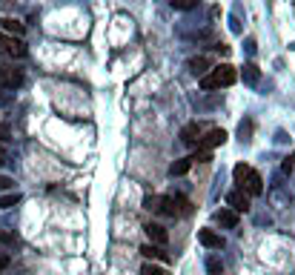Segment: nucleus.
<instances>
[{"instance_id":"obj_1","label":"nucleus","mask_w":295,"mask_h":275,"mask_svg":"<svg viewBox=\"0 0 295 275\" xmlns=\"http://www.w3.org/2000/svg\"><path fill=\"white\" fill-rule=\"evenodd\" d=\"M238 80V69L232 63H221V66H215L212 72H207V75H201V89H223V86H232Z\"/></svg>"},{"instance_id":"obj_2","label":"nucleus","mask_w":295,"mask_h":275,"mask_svg":"<svg viewBox=\"0 0 295 275\" xmlns=\"http://www.w3.org/2000/svg\"><path fill=\"white\" fill-rule=\"evenodd\" d=\"M20 86H23V69H17L12 63H0V89L15 92Z\"/></svg>"},{"instance_id":"obj_3","label":"nucleus","mask_w":295,"mask_h":275,"mask_svg":"<svg viewBox=\"0 0 295 275\" xmlns=\"http://www.w3.org/2000/svg\"><path fill=\"white\" fill-rule=\"evenodd\" d=\"M0 55L3 58H26V46L15 35H0Z\"/></svg>"},{"instance_id":"obj_4","label":"nucleus","mask_w":295,"mask_h":275,"mask_svg":"<svg viewBox=\"0 0 295 275\" xmlns=\"http://www.w3.org/2000/svg\"><path fill=\"white\" fill-rule=\"evenodd\" d=\"M238 189H244L246 195H261V192H264V181H261V175L249 167V172L244 175V181L238 184Z\"/></svg>"},{"instance_id":"obj_5","label":"nucleus","mask_w":295,"mask_h":275,"mask_svg":"<svg viewBox=\"0 0 295 275\" xmlns=\"http://www.w3.org/2000/svg\"><path fill=\"white\" fill-rule=\"evenodd\" d=\"M226 203H230L235 212H246L249 210V195H246L244 189H232L230 195H226Z\"/></svg>"},{"instance_id":"obj_6","label":"nucleus","mask_w":295,"mask_h":275,"mask_svg":"<svg viewBox=\"0 0 295 275\" xmlns=\"http://www.w3.org/2000/svg\"><path fill=\"white\" fill-rule=\"evenodd\" d=\"M223 141H226V132H223V129H209V132H207V138H198L201 149H212V146H221Z\"/></svg>"},{"instance_id":"obj_7","label":"nucleus","mask_w":295,"mask_h":275,"mask_svg":"<svg viewBox=\"0 0 295 275\" xmlns=\"http://www.w3.org/2000/svg\"><path fill=\"white\" fill-rule=\"evenodd\" d=\"M215 221L223 226V230H235L241 218H238V212L230 207V210H218V212H215Z\"/></svg>"},{"instance_id":"obj_8","label":"nucleus","mask_w":295,"mask_h":275,"mask_svg":"<svg viewBox=\"0 0 295 275\" xmlns=\"http://www.w3.org/2000/svg\"><path fill=\"white\" fill-rule=\"evenodd\" d=\"M144 232H146V235H149V241H152V244H161V246H164L166 241H169V235H166V230H164V226H161V224H155V221H149V224L144 226Z\"/></svg>"},{"instance_id":"obj_9","label":"nucleus","mask_w":295,"mask_h":275,"mask_svg":"<svg viewBox=\"0 0 295 275\" xmlns=\"http://www.w3.org/2000/svg\"><path fill=\"white\" fill-rule=\"evenodd\" d=\"M201 123L195 121V123H187V126H184V129H180V141H184V144H189V146H195L198 144V138H201Z\"/></svg>"},{"instance_id":"obj_10","label":"nucleus","mask_w":295,"mask_h":275,"mask_svg":"<svg viewBox=\"0 0 295 275\" xmlns=\"http://www.w3.org/2000/svg\"><path fill=\"white\" fill-rule=\"evenodd\" d=\"M201 244L207 246V249H223V238L218 235V232H212V230H201Z\"/></svg>"},{"instance_id":"obj_11","label":"nucleus","mask_w":295,"mask_h":275,"mask_svg":"<svg viewBox=\"0 0 295 275\" xmlns=\"http://www.w3.org/2000/svg\"><path fill=\"white\" fill-rule=\"evenodd\" d=\"M241 78H244L246 86H258L261 83V69L255 63H244V69H241Z\"/></svg>"},{"instance_id":"obj_12","label":"nucleus","mask_w":295,"mask_h":275,"mask_svg":"<svg viewBox=\"0 0 295 275\" xmlns=\"http://www.w3.org/2000/svg\"><path fill=\"white\" fill-rule=\"evenodd\" d=\"M0 29L9 32V35H15V37H23L26 26H23L20 20H15V17H3V20H0Z\"/></svg>"},{"instance_id":"obj_13","label":"nucleus","mask_w":295,"mask_h":275,"mask_svg":"<svg viewBox=\"0 0 295 275\" xmlns=\"http://www.w3.org/2000/svg\"><path fill=\"white\" fill-rule=\"evenodd\" d=\"M187 66H189V72H192V75H207L209 72V58L198 55V58H192Z\"/></svg>"},{"instance_id":"obj_14","label":"nucleus","mask_w":295,"mask_h":275,"mask_svg":"<svg viewBox=\"0 0 295 275\" xmlns=\"http://www.w3.org/2000/svg\"><path fill=\"white\" fill-rule=\"evenodd\" d=\"M141 253H144L146 258H158V261H169V255L164 253V246H161V244H146V246H141Z\"/></svg>"},{"instance_id":"obj_15","label":"nucleus","mask_w":295,"mask_h":275,"mask_svg":"<svg viewBox=\"0 0 295 275\" xmlns=\"http://www.w3.org/2000/svg\"><path fill=\"white\" fill-rule=\"evenodd\" d=\"M238 138H241V144H249L252 141V121L244 118V121L238 123Z\"/></svg>"},{"instance_id":"obj_16","label":"nucleus","mask_w":295,"mask_h":275,"mask_svg":"<svg viewBox=\"0 0 295 275\" xmlns=\"http://www.w3.org/2000/svg\"><path fill=\"white\" fill-rule=\"evenodd\" d=\"M189 167H192V161H189V158L175 161L172 167H169V175H172V178H180V175H187V172H189Z\"/></svg>"},{"instance_id":"obj_17","label":"nucleus","mask_w":295,"mask_h":275,"mask_svg":"<svg viewBox=\"0 0 295 275\" xmlns=\"http://www.w3.org/2000/svg\"><path fill=\"white\" fill-rule=\"evenodd\" d=\"M20 203V192H6V195H0V210H12Z\"/></svg>"},{"instance_id":"obj_18","label":"nucleus","mask_w":295,"mask_h":275,"mask_svg":"<svg viewBox=\"0 0 295 275\" xmlns=\"http://www.w3.org/2000/svg\"><path fill=\"white\" fill-rule=\"evenodd\" d=\"M189 161H192V164H207V161H212V152H209V149H198L195 155H189Z\"/></svg>"},{"instance_id":"obj_19","label":"nucleus","mask_w":295,"mask_h":275,"mask_svg":"<svg viewBox=\"0 0 295 275\" xmlns=\"http://www.w3.org/2000/svg\"><path fill=\"white\" fill-rule=\"evenodd\" d=\"M281 172H284V175H292V172H295V152L284 158V164H281Z\"/></svg>"},{"instance_id":"obj_20","label":"nucleus","mask_w":295,"mask_h":275,"mask_svg":"<svg viewBox=\"0 0 295 275\" xmlns=\"http://www.w3.org/2000/svg\"><path fill=\"white\" fill-rule=\"evenodd\" d=\"M201 3V0H172V6L175 9H180V12H187V9H195Z\"/></svg>"},{"instance_id":"obj_21","label":"nucleus","mask_w":295,"mask_h":275,"mask_svg":"<svg viewBox=\"0 0 295 275\" xmlns=\"http://www.w3.org/2000/svg\"><path fill=\"white\" fill-rule=\"evenodd\" d=\"M207 269H209L212 275H221V272H223V264H221L218 258H209V261H207Z\"/></svg>"},{"instance_id":"obj_22","label":"nucleus","mask_w":295,"mask_h":275,"mask_svg":"<svg viewBox=\"0 0 295 275\" xmlns=\"http://www.w3.org/2000/svg\"><path fill=\"white\" fill-rule=\"evenodd\" d=\"M0 244H6V246H17L15 232H3V230H0Z\"/></svg>"},{"instance_id":"obj_23","label":"nucleus","mask_w":295,"mask_h":275,"mask_svg":"<svg viewBox=\"0 0 295 275\" xmlns=\"http://www.w3.org/2000/svg\"><path fill=\"white\" fill-rule=\"evenodd\" d=\"M141 275H166V272L161 267H155V264H144V267H141Z\"/></svg>"},{"instance_id":"obj_24","label":"nucleus","mask_w":295,"mask_h":275,"mask_svg":"<svg viewBox=\"0 0 295 275\" xmlns=\"http://www.w3.org/2000/svg\"><path fill=\"white\" fill-rule=\"evenodd\" d=\"M246 172H249V167H246V164H238V167L232 169V175H235V184L244 181V175H246Z\"/></svg>"},{"instance_id":"obj_25","label":"nucleus","mask_w":295,"mask_h":275,"mask_svg":"<svg viewBox=\"0 0 295 275\" xmlns=\"http://www.w3.org/2000/svg\"><path fill=\"white\" fill-rule=\"evenodd\" d=\"M3 189H15V178H9V175H0V192Z\"/></svg>"},{"instance_id":"obj_26","label":"nucleus","mask_w":295,"mask_h":275,"mask_svg":"<svg viewBox=\"0 0 295 275\" xmlns=\"http://www.w3.org/2000/svg\"><path fill=\"white\" fill-rule=\"evenodd\" d=\"M12 98H15V95L9 92V89H0V106H9V103H12Z\"/></svg>"},{"instance_id":"obj_27","label":"nucleus","mask_w":295,"mask_h":275,"mask_svg":"<svg viewBox=\"0 0 295 275\" xmlns=\"http://www.w3.org/2000/svg\"><path fill=\"white\" fill-rule=\"evenodd\" d=\"M230 29L235 32V35H241V32H244V29H241V20H238V15H230Z\"/></svg>"},{"instance_id":"obj_28","label":"nucleus","mask_w":295,"mask_h":275,"mask_svg":"<svg viewBox=\"0 0 295 275\" xmlns=\"http://www.w3.org/2000/svg\"><path fill=\"white\" fill-rule=\"evenodd\" d=\"M244 49H246V55H255V49H258L255 37H246V40H244Z\"/></svg>"},{"instance_id":"obj_29","label":"nucleus","mask_w":295,"mask_h":275,"mask_svg":"<svg viewBox=\"0 0 295 275\" xmlns=\"http://www.w3.org/2000/svg\"><path fill=\"white\" fill-rule=\"evenodd\" d=\"M287 141H289V138H287V132H275V144H281V146H284Z\"/></svg>"},{"instance_id":"obj_30","label":"nucleus","mask_w":295,"mask_h":275,"mask_svg":"<svg viewBox=\"0 0 295 275\" xmlns=\"http://www.w3.org/2000/svg\"><path fill=\"white\" fill-rule=\"evenodd\" d=\"M215 49L221 52V55H230V46H226V43H215Z\"/></svg>"},{"instance_id":"obj_31","label":"nucleus","mask_w":295,"mask_h":275,"mask_svg":"<svg viewBox=\"0 0 295 275\" xmlns=\"http://www.w3.org/2000/svg\"><path fill=\"white\" fill-rule=\"evenodd\" d=\"M3 267H9V255L0 253V269H3Z\"/></svg>"},{"instance_id":"obj_32","label":"nucleus","mask_w":295,"mask_h":275,"mask_svg":"<svg viewBox=\"0 0 295 275\" xmlns=\"http://www.w3.org/2000/svg\"><path fill=\"white\" fill-rule=\"evenodd\" d=\"M3 164H6V149L0 146V167H3Z\"/></svg>"}]
</instances>
